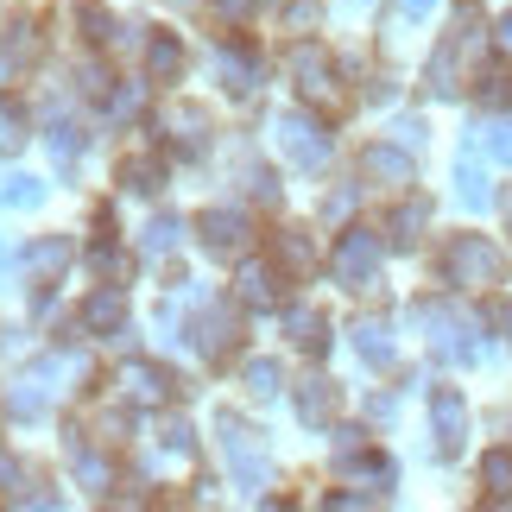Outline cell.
<instances>
[{
	"mask_svg": "<svg viewBox=\"0 0 512 512\" xmlns=\"http://www.w3.org/2000/svg\"><path fill=\"white\" fill-rule=\"evenodd\" d=\"M481 481H487V500L512 506V449H494V456L481 462Z\"/></svg>",
	"mask_w": 512,
	"mask_h": 512,
	"instance_id": "17",
	"label": "cell"
},
{
	"mask_svg": "<svg viewBox=\"0 0 512 512\" xmlns=\"http://www.w3.org/2000/svg\"><path fill=\"white\" fill-rule=\"evenodd\" d=\"M279 386H285L279 361H247V392H253V399H272Z\"/></svg>",
	"mask_w": 512,
	"mask_h": 512,
	"instance_id": "23",
	"label": "cell"
},
{
	"mask_svg": "<svg viewBox=\"0 0 512 512\" xmlns=\"http://www.w3.org/2000/svg\"><path fill=\"white\" fill-rule=\"evenodd\" d=\"M76 19H83V26H89V38H95V45H102V38L114 32V19H108L102 7H76Z\"/></svg>",
	"mask_w": 512,
	"mask_h": 512,
	"instance_id": "30",
	"label": "cell"
},
{
	"mask_svg": "<svg viewBox=\"0 0 512 512\" xmlns=\"http://www.w3.org/2000/svg\"><path fill=\"white\" fill-rule=\"evenodd\" d=\"M26 108H19V102H0V152H19V146H26Z\"/></svg>",
	"mask_w": 512,
	"mask_h": 512,
	"instance_id": "20",
	"label": "cell"
},
{
	"mask_svg": "<svg viewBox=\"0 0 512 512\" xmlns=\"http://www.w3.org/2000/svg\"><path fill=\"white\" fill-rule=\"evenodd\" d=\"M64 260H70L64 241H38V247H26V266H32V272H57Z\"/></svg>",
	"mask_w": 512,
	"mask_h": 512,
	"instance_id": "26",
	"label": "cell"
},
{
	"mask_svg": "<svg viewBox=\"0 0 512 512\" xmlns=\"http://www.w3.org/2000/svg\"><path fill=\"white\" fill-rule=\"evenodd\" d=\"M0 196H7V203H19V209H32V203H38V184H32V177H13Z\"/></svg>",
	"mask_w": 512,
	"mask_h": 512,
	"instance_id": "32",
	"label": "cell"
},
{
	"mask_svg": "<svg viewBox=\"0 0 512 512\" xmlns=\"http://www.w3.org/2000/svg\"><path fill=\"white\" fill-rule=\"evenodd\" d=\"M279 152L298 171H323L329 165V133H323V121H310V114H279Z\"/></svg>",
	"mask_w": 512,
	"mask_h": 512,
	"instance_id": "2",
	"label": "cell"
},
{
	"mask_svg": "<svg viewBox=\"0 0 512 512\" xmlns=\"http://www.w3.org/2000/svg\"><path fill=\"white\" fill-rule=\"evenodd\" d=\"M285 329H291V342H298V348H310V354H323V348H329V323L317 317V310H291V317H285Z\"/></svg>",
	"mask_w": 512,
	"mask_h": 512,
	"instance_id": "15",
	"label": "cell"
},
{
	"mask_svg": "<svg viewBox=\"0 0 512 512\" xmlns=\"http://www.w3.org/2000/svg\"><path fill=\"white\" fill-rule=\"evenodd\" d=\"M424 222H430V203H399V215H392V241H399V247H411Z\"/></svg>",
	"mask_w": 512,
	"mask_h": 512,
	"instance_id": "21",
	"label": "cell"
},
{
	"mask_svg": "<svg viewBox=\"0 0 512 512\" xmlns=\"http://www.w3.org/2000/svg\"><path fill=\"white\" fill-rule=\"evenodd\" d=\"M190 449H196V443H190V424H171V430H165V456H171V462H190Z\"/></svg>",
	"mask_w": 512,
	"mask_h": 512,
	"instance_id": "29",
	"label": "cell"
},
{
	"mask_svg": "<svg viewBox=\"0 0 512 512\" xmlns=\"http://www.w3.org/2000/svg\"><path fill=\"white\" fill-rule=\"evenodd\" d=\"M83 323L95 329V336H114L121 329V285H102L95 298L83 304Z\"/></svg>",
	"mask_w": 512,
	"mask_h": 512,
	"instance_id": "12",
	"label": "cell"
},
{
	"mask_svg": "<svg viewBox=\"0 0 512 512\" xmlns=\"http://www.w3.org/2000/svg\"><path fill=\"white\" fill-rule=\"evenodd\" d=\"M361 171L373 177V184H386V190H405L411 184V152H399V146H367Z\"/></svg>",
	"mask_w": 512,
	"mask_h": 512,
	"instance_id": "9",
	"label": "cell"
},
{
	"mask_svg": "<svg viewBox=\"0 0 512 512\" xmlns=\"http://www.w3.org/2000/svg\"><path fill=\"white\" fill-rule=\"evenodd\" d=\"M354 348H361L373 367H392V354H399V348H392V329H386V323H373V317L354 329Z\"/></svg>",
	"mask_w": 512,
	"mask_h": 512,
	"instance_id": "16",
	"label": "cell"
},
{
	"mask_svg": "<svg viewBox=\"0 0 512 512\" xmlns=\"http://www.w3.org/2000/svg\"><path fill=\"white\" fill-rule=\"evenodd\" d=\"M51 152H57V159H76V152H83V133H76V127H57V140H51Z\"/></svg>",
	"mask_w": 512,
	"mask_h": 512,
	"instance_id": "31",
	"label": "cell"
},
{
	"mask_svg": "<svg viewBox=\"0 0 512 512\" xmlns=\"http://www.w3.org/2000/svg\"><path fill=\"white\" fill-rule=\"evenodd\" d=\"M279 260H285L291 272H310V266H317V247L304 241V228H285V234H279Z\"/></svg>",
	"mask_w": 512,
	"mask_h": 512,
	"instance_id": "19",
	"label": "cell"
},
{
	"mask_svg": "<svg viewBox=\"0 0 512 512\" xmlns=\"http://www.w3.org/2000/svg\"><path fill=\"white\" fill-rule=\"evenodd\" d=\"M177 234H184V228H177V215H159V222L146 228V247H152V253H165V247H177Z\"/></svg>",
	"mask_w": 512,
	"mask_h": 512,
	"instance_id": "28",
	"label": "cell"
},
{
	"mask_svg": "<svg viewBox=\"0 0 512 512\" xmlns=\"http://www.w3.org/2000/svg\"><path fill=\"white\" fill-rule=\"evenodd\" d=\"M373 266H380V234L348 228V234H342V247H336V279H342V285H367V279H373Z\"/></svg>",
	"mask_w": 512,
	"mask_h": 512,
	"instance_id": "4",
	"label": "cell"
},
{
	"mask_svg": "<svg viewBox=\"0 0 512 512\" xmlns=\"http://www.w3.org/2000/svg\"><path fill=\"white\" fill-rule=\"evenodd\" d=\"M32 51H38V45H32V26H13V38L0 45V83H7L13 70H26V64H32Z\"/></svg>",
	"mask_w": 512,
	"mask_h": 512,
	"instance_id": "18",
	"label": "cell"
},
{
	"mask_svg": "<svg viewBox=\"0 0 512 512\" xmlns=\"http://www.w3.org/2000/svg\"><path fill=\"white\" fill-rule=\"evenodd\" d=\"M481 146L494 152L500 165H512V121H494V127H481Z\"/></svg>",
	"mask_w": 512,
	"mask_h": 512,
	"instance_id": "27",
	"label": "cell"
},
{
	"mask_svg": "<svg viewBox=\"0 0 512 512\" xmlns=\"http://www.w3.org/2000/svg\"><path fill=\"white\" fill-rule=\"evenodd\" d=\"M430 418H437V449H443V456H462V443H468V405H462V392H437Z\"/></svg>",
	"mask_w": 512,
	"mask_h": 512,
	"instance_id": "7",
	"label": "cell"
},
{
	"mask_svg": "<svg viewBox=\"0 0 512 512\" xmlns=\"http://www.w3.org/2000/svg\"><path fill=\"white\" fill-rule=\"evenodd\" d=\"M418 317H424V329H430V348H437L443 361H475V354H481L475 342H462V336H468V323L456 317V310H443V304H424Z\"/></svg>",
	"mask_w": 512,
	"mask_h": 512,
	"instance_id": "3",
	"label": "cell"
},
{
	"mask_svg": "<svg viewBox=\"0 0 512 512\" xmlns=\"http://www.w3.org/2000/svg\"><path fill=\"white\" fill-rule=\"evenodd\" d=\"M127 177H133V190H159V165H127Z\"/></svg>",
	"mask_w": 512,
	"mask_h": 512,
	"instance_id": "34",
	"label": "cell"
},
{
	"mask_svg": "<svg viewBox=\"0 0 512 512\" xmlns=\"http://www.w3.org/2000/svg\"><path fill=\"white\" fill-rule=\"evenodd\" d=\"M291 76H298V89L310 95V102H336V64H329L317 45L291 51Z\"/></svg>",
	"mask_w": 512,
	"mask_h": 512,
	"instance_id": "6",
	"label": "cell"
},
{
	"mask_svg": "<svg viewBox=\"0 0 512 512\" xmlns=\"http://www.w3.org/2000/svg\"><path fill=\"white\" fill-rule=\"evenodd\" d=\"M203 241H209V253H241L247 247V215L241 209H209L203 215Z\"/></svg>",
	"mask_w": 512,
	"mask_h": 512,
	"instance_id": "8",
	"label": "cell"
},
{
	"mask_svg": "<svg viewBox=\"0 0 512 512\" xmlns=\"http://www.w3.org/2000/svg\"><path fill=\"white\" fill-rule=\"evenodd\" d=\"M203 127H209L203 108H177V146L184 152H203Z\"/></svg>",
	"mask_w": 512,
	"mask_h": 512,
	"instance_id": "24",
	"label": "cell"
},
{
	"mask_svg": "<svg viewBox=\"0 0 512 512\" xmlns=\"http://www.w3.org/2000/svg\"><path fill=\"white\" fill-rule=\"evenodd\" d=\"M222 449H228L234 475H241L247 487H260V481H266V449L253 443V430H247V424H234V418H222Z\"/></svg>",
	"mask_w": 512,
	"mask_h": 512,
	"instance_id": "5",
	"label": "cell"
},
{
	"mask_svg": "<svg viewBox=\"0 0 512 512\" xmlns=\"http://www.w3.org/2000/svg\"><path fill=\"white\" fill-rule=\"evenodd\" d=\"M430 7H437V0H405V13H430Z\"/></svg>",
	"mask_w": 512,
	"mask_h": 512,
	"instance_id": "37",
	"label": "cell"
},
{
	"mask_svg": "<svg viewBox=\"0 0 512 512\" xmlns=\"http://www.w3.org/2000/svg\"><path fill=\"white\" fill-rule=\"evenodd\" d=\"M146 70L159 76V83H177V70H184V45H177L171 32L152 38V51H146Z\"/></svg>",
	"mask_w": 512,
	"mask_h": 512,
	"instance_id": "14",
	"label": "cell"
},
{
	"mask_svg": "<svg viewBox=\"0 0 512 512\" xmlns=\"http://www.w3.org/2000/svg\"><path fill=\"white\" fill-rule=\"evenodd\" d=\"M481 102H512V83L506 76H481Z\"/></svg>",
	"mask_w": 512,
	"mask_h": 512,
	"instance_id": "33",
	"label": "cell"
},
{
	"mask_svg": "<svg viewBox=\"0 0 512 512\" xmlns=\"http://www.w3.org/2000/svg\"><path fill=\"white\" fill-rule=\"evenodd\" d=\"M215 70H222V76H228V89H241V95L253 89V76H260L247 51H222V57H215Z\"/></svg>",
	"mask_w": 512,
	"mask_h": 512,
	"instance_id": "22",
	"label": "cell"
},
{
	"mask_svg": "<svg viewBox=\"0 0 512 512\" xmlns=\"http://www.w3.org/2000/svg\"><path fill=\"white\" fill-rule=\"evenodd\" d=\"M171 386H177V380H171L165 367H146V361H140V367H127V392H133L140 405H159V399H171Z\"/></svg>",
	"mask_w": 512,
	"mask_h": 512,
	"instance_id": "13",
	"label": "cell"
},
{
	"mask_svg": "<svg viewBox=\"0 0 512 512\" xmlns=\"http://www.w3.org/2000/svg\"><path fill=\"white\" fill-rule=\"evenodd\" d=\"M506 215H512V196H506Z\"/></svg>",
	"mask_w": 512,
	"mask_h": 512,
	"instance_id": "38",
	"label": "cell"
},
{
	"mask_svg": "<svg viewBox=\"0 0 512 512\" xmlns=\"http://www.w3.org/2000/svg\"><path fill=\"white\" fill-rule=\"evenodd\" d=\"M241 304H253V310L279 304V272L260 266V260H247V266H241Z\"/></svg>",
	"mask_w": 512,
	"mask_h": 512,
	"instance_id": "10",
	"label": "cell"
},
{
	"mask_svg": "<svg viewBox=\"0 0 512 512\" xmlns=\"http://www.w3.org/2000/svg\"><path fill=\"white\" fill-rule=\"evenodd\" d=\"M215 13H222V19H247L253 0H215Z\"/></svg>",
	"mask_w": 512,
	"mask_h": 512,
	"instance_id": "35",
	"label": "cell"
},
{
	"mask_svg": "<svg viewBox=\"0 0 512 512\" xmlns=\"http://www.w3.org/2000/svg\"><path fill=\"white\" fill-rule=\"evenodd\" d=\"M456 184H462V203H475V209L494 203V196H487V177L475 171V159H462V165H456Z\"/></svg>",
	"mask_w": 512,
	"mask_h": 512,
	"instance_id": "25",
	"label": "cell"
},
{
	"mask_svg": "<svg viewBox=\"0 0 512 512\" xmlns=\"http://www.w3.org/2000/svg\"><path fill=\"white\" fill-rule=\"evenodd\" d=\"M298 418H304L310 430L329 424V418H336V386H329V380H304V386H298Z\"/></svg>",
	"mask_w": 512,
	"mask_h": 512,
	"instance_id": "11",
	"label": "cell"
},
{
	"mask_svg": "<svg viewBox=\"0 0 512 512\" xmlns=\"http://www.w3.org/2000/svg\"><path fill=\"white\" fill-rule=\"evenodd\" d=\"M494 45H500V51L512 57V13H506V19H500V26H494Z\"/></svg>",
	"mask_w": 512,
	"mask_h": 512,
	"instance_id": "36",
	"label": "cell"
},
{
	"mask_svg": "<svg viewBox=\"0 0 512 512\" xmlns=\"http://www.w3.org/2000/svg\"><path fill=\"white\" fill-rule=\"evenodd\" d=\"M443 272H449V285L481 291V285L500 279V247L487 241V234H456V241L443 247Z\"/></svg>",
	"mask_w": 512,
	"mask_h": 512,
	"instance_id": "1",
	"label": "cell"
}]
</instances>
